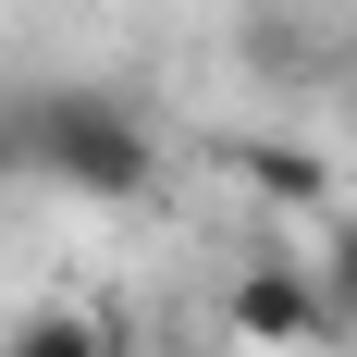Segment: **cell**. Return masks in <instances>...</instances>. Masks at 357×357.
Listing matches in <instances>:
<instances>
[{"instance_id": "obj_2", "label": "cell", "mask_w": 357, "mask_h": 357, "mask_svg": "<svg viewBox=\"0 0 357 357\" xmlns=\"http://www.w3.org/2000/svg\"><path fill=\"white\" fill-rule=\"evenodd\" d=\"M222 333H247V345H271V357H296V345H333V296H321V271H296V259H247L234 284H222Z\"/></svg>"}, {"instance_id": "obj_4", "label": "cell", "mask_w": 357, "mask_h": 357, "mask_svg": "<svg viewBox=\"0 0 357 357\" xmlns=\"http://www.w3.org/2000/svg\"><path fill=\"white\" fill-rule=\"evenodd\" d=\"M0 357H111V321H86V308H25V321L0 333Z\"/></svg>"}, {"instance_id": "obj_7", "label": "cell", "mask_w": 357, "mask_h": 357, "mask_svg": "<svg viewBox=\"0 0 357 357\" xmlns=\"http://www.w3.org/2000/svg\"><path fill=\"white\" fill-rule=\"evenodd\" d=\"M173 357H210V345H173Z\"/></svg>"}, {"instance_id": "obj_1", "label": "cell", "mask_w": 357, "mask_h": 357, "mask_svg": "<svg viewBox=\"0 0 357 357\" xmlns=\"http://www.w3.org/2000/svg\"><path fill=\"white\" fill-rule=\"evenodd\" d=\"M0 160H25V173L74 185V197H148L160 185L148 111L111 99V86H25V99H0Z\"/></svg>"}, {"instance_id": "obj_6", "label": "cell", "mask_w": 357, "mask_h": 357, "mask_svg": "<svg viewBox=\"0 0 357 357\" xmlns=\"http://www.w3.org/2000/svg\"><path fill=\"white\" fill-rule=\"evenodd\" d=\"M333 111H345V148H357V74H345V99H333Z\"/></svg>"}, {"instance_id": "obj_3", "label": "cell", "mask_w": 357, "mask_h": 357, "mask_svg": "<svg viewBox=\"0 0 357 357\" xmlns=\"http://www.w3.org/2000/svg\"><path fill=\"white\" fill-rule=\"evenodd\" d=\"M222 173L247 185V197H271V210H321V222H333V160H321V148H271V136H222Z\"/></svg>"}, {"instance_id": "obj_5", "label": "cell", "mask_w": 357, "mask_h": 357, "mask_svg": "<svg viewBox=\"0 0 357 357\" xmlns=\"http://www.w3.org/2000/svg\"><path fill=\"white\" fill-rule=\"evenodd\" d=\"M321 296H333V321L357 333V210H333V222H321Z\"/></svg>"}]
</instances>
